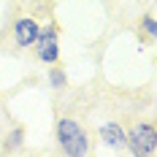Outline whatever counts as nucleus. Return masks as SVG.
Here are the masks:
<instances>
[{"mask_svg": "<svg viewBox=\"0 0 157 157\" xmlns=\"http://www.w3.org/2000/svg\"><path fill=\"white\" fill-rule=\"evenodd\" d=\"M54 138H57V146L60 152L68 157H84L90 152V136L87 130L81 127L78 119L73 117H60L57 125H54Z\"/></svg>", "mask_w": 157, "mask_h": 157, "instance_id": "f257e3e1", "label": "nucleus"}, {"mask_svg": "<svg viewBox=\"0 0 157 157\" xmlns=\"http://www.w3.org/2000/svg\"><path fill=\"white\" fill-rule=\"evenodd\" d=\"M125 146L133 157H157V127L155 122H138L125 130Z\"/></svg>", "mask_w": 157, "mask_h": 157, "instance_id": "f03ea898", "label": "nucleus"}, {"mask_svg": "<svg viewBox=\"0 0 157 157\" xmlns=\"http://www.w3.org/2000/svg\"><path fill=\"white\" fill-rule=\"evenodd\" d=\"M33 49H35L38 63L57 65V60H60V38H57V27H54V25H41Z\"/></svg>", "mask_w": 157, "mask_h": 157, "instance_id": "7ed1b4c3", "label": "nucleus"}, {"mask_svg": "<svg viewBox=\"0 0 157 157\" xmlns=\"http://www.w3.org/2000/svg\"><path fill=\"white\" fill-rule=\"evenodd\" d=\"M38 30H41V22L33 19V16H19L11 27V35H14V44L19 49H33L35 38H38Z\"/></svg>", "mask_w": 157, "mask_h": 157, "instance_id": "20e7f679", "label": "nucleus"}, {"mask_svg": "<svg viewBox=\"0 0 157 157\" xmlns=\"http://www.w3.org/2000/svg\"><path fill=\"white\" fill-rule=\"evenodd\" d=\"M98 138L100 144L106 146V149H122L125 146V127L119 125V122H103V125L98 127Z\"/></svg>", "mask_w": 157, "mask_h": 157, "instance_id": "39448f33", "label": "nucleus"}, {"mask_svg": "<svg viewBox=\"0 0 157 157\" xmlns=\"http://www.w3.org/2000/svg\"><path fill=\"white\" fill-rule=\"evenodd\" d=\"M65 84H68L65 71H60L57 65H49V87H52V90H63Z\"/></svg>", "mask_w": 157, "mask_h": 157, "instance_id": "423d86ee", "label": "nucleus"}, {"mask_svg": "<svg viewBox=\"0 0 157 157\" xmlns=\"http://www.w3.org/2000/svg\"><path fill=\"white\" fill-rule=\"evenodd\" d=\"M22 141H25V130H22V127H14V130L8 133L6 149H8V152H11V149H19V146H22Z\"/></svg>", "mask_w": 157, "mask_h": 157, "instance_id": "0eeeda50", "label": "nucleus"}, {"mask_svg": "<svg viewBox=\"0 0 157 157\" xmlns=\"http://www.w3.org/2000/svg\"><path fill=\"white\" fill-rule=\"evenodd\" d=\"M141 27H144V33H146L149 38H155V35H157V22H155V14H144Z\"/></svg>", "mask_w": 157, "mask_h": 157, "instance_id": "6e6552de", "label": "nucleus"}]
</instances>
